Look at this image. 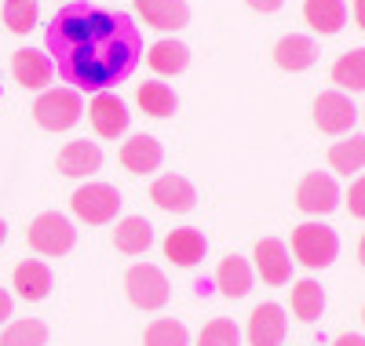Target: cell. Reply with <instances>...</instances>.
Masks as SVG:
<instances>
[{
    "mask_svg": "<svg viewBox=\"0 0 365 346\" xmlns=\"http://www.w3.org/2000/svg\"><path fill=\"white\" fill-rule=\"evenodd\" d=\"M51 66L73 91H110L132 77L143 55V33L128 11L103 0H66L44 29Z\"/></svg>",
    "mask_w": 365,
    "mask_h": 346,
    "instance_id": "6da1fadb",
    "label": "cell"
},
{
    "mask_svg": "<svg viewBox=\"0 0 365 346\" xmlns=\"http://www.w3.org/2000/svg\"><path fill=\"white\" fill-rule=\"evenodd\" d=\"M292 256L307 270H325L340 256V237L325 223H303L292 230Z\"/></svg>",
    "mask_w": 365,
    "mask_h": 346,
    "instance_id": "7a4b0ae2",
    "label": "cell"
},
{
    "mask_svg": "<svg viewBox=\"0 0 365 346\" xmlns=\"http://www.w3.org/2000/svg\"><path fill=\"white\" fill-rule=\"evenodd\" d=\"M120 204H125V201H120V190L110 186V182H84V186H77L73 197H70L73 215L81 219V223H88V226L113 223Z\"/></svg>",
    "mask_w": 365,
    "mask_h": 346,
    "instance_id": "3957f363",
    "label": "cell"
},
{
    "mask_svg": "<svg viewBox=\"0 0 365 346\" xmlns=\"http://www.w3.org/2000/svg\"><path fill=\"white\" fill-rule=\"evenodd\" d=\"M26 241H29L34 251H41V256L58 259V256H66V251L77 244V230H73V223L63 211H44V215H37L34 223H29Z\"/></svg>",
    "mask_w": 365,
    "mask_h": 346,
    "instance_id": "277c9868",
    "label": "cell"
},
{
    "mask_svg": "<svg viewBox=\"0 0 365 346\" xmlns=\"http://www.w3.org/2000/svg\"><path fill=\"white\" fill-rule=\"evenodd\" d=\"M81 113H84V103H81V91L73 88H51L34 103V117L44 132H70L81 120Z\"/></svg>",
    "mask_w": 365,
    "mask_h": 346,
    "instance_id": "5b68a950",
    "label": "cell"
},
{
    "mask_svg": "<svg viewBox=\"0 0 365 346\" xmlns=\"http://www.w3.org/2000/svg\"><path fill=\"white\" fill-rule=\"evenodd\" d=\"M125 292L132 299V306L139 310H161L172 295V285L161 266L154 263H135L128 273H125Z\"/></svg>",
    "mask_w": 365,
    "mask_h": 346,
    "instance_id": "8992f818",
    "label": "cell"
},
{
    "mask_svg": "<svg viewBox=\"0 0 365 346\" xmlns=\"http://www.w3.org/2000/svg\"><path fill=\"white\" fill-rule=\"evenodd\" d=\"M340 204V186L329 172H311L303 175L296 186V208L307 215H329L332 208Z\"/></svg>",
    "mask_w": 365,
    "mask_h": 346,
    "instance_id": "52a82bcc",
    "label": "cell"
},
{
    "mask_svg": "<svg viewBox=\"0 0 365 346\" xmlns=\"http://www.w3.org/2000/svg\"><path fill=\"white\" fill-rule=\"evenodd\" d=\"M88 117H91V128H96L103 139H120L132 124V113H128V103L117 95V91H99L88 106Z\"/></svg>",
    "mask_w": 365,
    "mask_h": 346,
    "instance_id": "ba28073f",
    "label": "cell"
},
{
    "mask_svg": "<svg viewBox=\"0 0 365 346\" xmlns=\"http://www.w3.org/2000/svg\"><path fill=\"white\" fill-rule=\"evenodd\" d=\"M150 201H154L161 211L187 215V211H194V204H197V190H194V182H190L187 175L168 172V175H161L154 186H150Z\"/></svg>",
    "mask_w": 365,
    "mask_h": 346,
    "instance_id": "9c48e42d",
    "label": "cell"
},
{
    "mask_svg": "<svg viewBox=\"0 0 365 346\" xmlns=\"http://www.w3.org/2000/svg\"><path fill=\"white\" fill-rule=\"evenodd\" d=\"M354 120H358V110L344 91H322V95L314 99V124L322 132L344 135V132L354 128Z\"/></svg>",
    "mask_w": 365,
    "mask_h": 346,
    "instance_id": "30bf717a",
    "label": "cell"
},
{
    "mask_svg": "<svg viewBox=\"0 0 365 346\" xmlns=\"http://www.w3.org/2000/svg\"><path fill=\"white\" fill-rule=\"evenodd\" d=\"M11 288L26 299V303H44L55 288V273L44 259H22L11 273Z\"/></svg>",
    "mask_w": 365,
    "mask_h": 346,
    "instance_id": "8fae6325",
    "label": "cell"
},
{
    "mask_svg": "<svg viewBox=\"0 0 365 346\" xmlns=\"http://www.w3.org/2000/svg\"><path fill=\"white\" fill-rule=\"evenodd\" d=\"M289 332V318L278 303H259L249 318V342L252 346H282Z\"/></svg>",
    "mask_w": 365,
    "mask_h": 346,
    "instance_id": "7c38bea8",
    "label": "cell"
},
{
    "mask_svg": "<svg viewBox=\"0 0 365 346\" xmlns=\"http://www.w3.org/2000/svg\"><path fill=\"white\" fill-rule=\"evenodd\" d=\"M256 259V270L267 285H289L292 281V259H289V248L278 241V237H263L252 251Z\"/></svg>",
    "mask_w": 365,
    "mask_h": 346,
    "instance_id": "4fadbf2b",
    "label": "cell"
},
{
    "mask_svg": "<svg viewBox=\"0 0 365 346\" xmlns=\"http://www.w3.org/2000/svg\"><path fill=\"white\" fill-rule=\"evenodd\" d=\"M135 11L146 26L161 29V33H175L190 22V4L187 0H135Z\"/></svg>",
    "mask_w": 365,
    "mask_h": 346,
    "instance_id": "5bb4252c",
    "label": "cell"
},
{
    "mask_svg": "<svg viewBox=\"0 0 365 346\" xmlns=\"http://www.w3.org/2000/svg\"><path fill=\"white\" fill-rule=\"evenodd\" d=\"M58 172L70 175V179H88L96 175L103 168V150L99 142H88V139H73L63 146V153H58Z\"/></svg>",
    "mask_w": 365,
    "mask_h": 346,
    "instance_id": "9a60e30c",
    "label": "cell"
},
{
    "mask_svg": "<svg viewBox=\"0 0 365 346\" xmlns=\"http://www.w3.org/2000/svg\"><path fill=\"white\" fill-rule=\"evenodd\" d=\"M11 73H15V80H19L22 88L37 91V88L51 84L55 66H51V55H44V51H37V48H19V51L11 55Z\"/></svg>",
    "mask_w": 365,
    "mask_h": 346,
    "instance_id": "2e32d148",
    "label": "cell"
},
{
    "mask_svg": "<svg viewBox=\"0 0 365 346\" xmlns=\"http://www.w3.org/2000/svg\"><path fill=\"white\" fill-rule=\"evenodd\" d=\"M165 259H172L175 266H197L208 256V241L197 226H179L165 237Z\"/></svg>",
    "mask_w": 365,
    "mask_h": 346,
    "instance_id": "e0dca14e",
    "label": "cell"
},
{
    "mask_svg": "<svg viewBox=\"0 0 365 346\" xmlns=\"http://www.w3.org/2000/svg\"><path fill=\"white\" fill-rule=\"evenodd\" d=\"M161 161H165L161 142H158L154 135H146V132L132 135L125 146H120V164H125L132 175H150V172H158Z\"/></svg>",
    "mask_w": 365,
    "mask_h": 346,
    "instance_id": "ac0fdd59",
    "label": "cell"
},
{
    "mask_svg": "<svg viewBox=\"0 0 365 346\" xmlns=\"http://www.w3.org/2000/svg\"><path fill=\"white\" fill-rule=\"evenodd\" d=\"M314 58H318V48H314L311 37H303V33H289V37L278 41V48H274V62H278L282 70H289V73L311 70Z\"/></svg>",
    "mask_w": 365,
    "mask_h": 346,
    "instance_id": "d6986e66",
    "label": "cell"
},
{
    "mask_svg": "<svg viewBox=\"0 0 365 346\" xmlns=\"http://www.w3.org/2000/svg\"><path fill=\"white\" fill-rule=\"evenodd\" d=\"M113 244H117V251H125V256H143V251H150V244H154V226H150V219L146 215L120 219L117 230H113Z\"/></svg>",
    "mask_w": 365,
    "mask_h": 346,
    "instance_id": "ffe728a7",
    "label": "cell"
},
{
    "mask_svg": "<svg viewBox=\"0 0 365 346\" xmlns=\"http://www.w3.org/2000/svg\"><path fill=\"white\" fill-rule=\"evenodd\" d=\"M216 288L227 299H245L252 292V266L245 256H227L216 270Z\"/></svg>",
    "mask_w": 365,
    "mask_h": 346,
    "instance_id": "44dd1931",
    "label": "cell"
},
{
    "mask_svg": "<svg viewBox=\"0 0 365 346\" xmlns=\"http://www.w3.org/2000/svg\"><path fill=\"white\" fill-rule=\"evenodd\" d=\"M303 19L318 33H340L347 22V4L344 0H303Z\"/></svg>",
    "mask_w": 365,
    "mask_h": 346,
    "instance_id": "7402d4cb",
    "label": "cell"
},
{
    "mask_svg": "<svg viewBox=\"0 0 365 346\" xmlns=\"http://www.w3.org/2000/svg\"><path fill=\"white\" fill-rule=\"evenodd\" d=\"M146 62H150V70H154V73L175 77V73H182L190 66V48L179 44V41H158L154 48H150Z\"/></svg>",
    "mask_w": 365,
    "mask_h": 346,
    "instance_id": "603a6c76",
    "label": "cell"
},
{
    "mask_svg": "<svg viewBox=\"0 0 365 346\" xmlns=\"http://www.w3.org/2000/svg\"><path fill=\"white\" fill-rule=\"evenodd\" d=\"M135 103H139V110L150 113V117H172L175 106H179L175 91H172L165 80H146V84H139Z\"/></svg>",
    "mask_w": 365,
    "mask_h": 346,
    "instance_id": "cb8c5ba5",
    "label": "cell"
},
{
    "mask_svg": "<svg viewBox=\"0 0 365 346\" xmlns=\"http://www.w3.org/2000/svg\"><path fill=\"white\" fill-rule=\"evenodd\" d=\"M329 164H332V172H340V175L361 172L365 168V135H347L340 142H332Z\"/></svg>",
    "mask_w": 365,
    "mask_h": 346,
    "instance_id": "d4e9b609",
    "label": "cell"
},
{
    "mask_svg": "<svg viewBox=\"0 0 365 346\" xmlns=\"http://www.w3.org/2000/svg\"><path fill=\"white\" fill-rule=\"evenodd\" d=\"M322 310H325V292L314 277L307 281H296L292 285V313L299 321H318L322 318Z\"/></svg>",
    "mask_w": 365,
    "mask_h": 346,
    "instance_id": "484cf974",
    "label": "cell"
},
{
    "mask_svg": "<svg viewBox=\"0 0 365 346\" xmlns=\"http://www.w3.org/2000/svg\"><path fill=\"white\" fill-rule=\"evenodd\" d=\"M0 346H48V325L37 321V318L11 321L0 332Z\"/></svg>",
    "mask_w": 365,
    "mask_h": 346,
    "instance_id": "4316f807",
    "label": "cell"
},
{
    "mask_svg": "<svg viewBox=\"0 0 365 346\" xmlns=\"http://www.w3.org/2000/svg\"><path fill=\"white\" fill-rule=\"evenodd\" d=\"M332 80H336L344 91H365V48H354V51L340 55L336 66H332Z\"/></svg>",
    "mask_w": 365,
    "mask_h": 346,
    "instance_id": "83f0119b",
    "label": "cell"
},
{
    "mask_svg": "<svg viewBox=\"0 0 365 346\" xmlns=\"http://www.w3.org/2000/svg\"><path fill=\"white\" fill-rule=\"evenodd\" d=\"M146 346H190V332L182 321L175 318H158L146 325V335H143Z\"/></svg>",
    "mask_w": 365,
    "mask_h": 346,
    "instance_id": "f1b7e54d",
    "label": "cell"
},
{
    "mask_svg": "<svg viewBox=\"0 0 365 346\" xmlns=\"http://www.w3.org/2000/svg\"><path fill=\"white\" fill-rule=\"evenodd\" d=\"M41 11H37V0H4V22L11 33H29V29L37 26Z\"/></svg>",
    "mask_w": 365,
    "mask_h": 346,
    "instance_id": "f546056e",
    "label": "cell"
},
{
    "mask_svg": "<svg viewBox=\"0 0 365 346\" xmlns=\"http://www.w3.org/2000/svg\"><path fill=\"white\" fill-rule=\"evenodd\" d=\"M197 346H241V328L230 318H216L201 328Z\"/></svg>",
    "mask_w": 365,
    "mask_h": 346,
    "instance_id": "4dcf8cb0",
    "label": "cell"
},
{
    "mask_svg": "<svg viewBox=\"0 0 365 346\" xmlns=\"http://www.w3.org/2000/svg\"><path fill=\"white\" fill-rule=\"evenodd\" d=\"M347 208H351V215L365 219V175L351 182V194H347Z\"/></svg>",
    "mask_w": 365,
    "mask_h": 346,
    "instance_id": "1f68e13d",
    "label": "cell"
},
{
    "mask_svg": "<svg viewBox=\"0 0 365 346\" xmlns=\"http://www.w3.org/2000/svg\"><path fill=\"white\" fill-rule=\"evenodd\" d=\"M11 313H15V299H11L8 288H0V325H8Z\"/></svg>",
    "mask_w": 365,
    "mask_h": 346,
    "instance_id": "d6a6232c",
    "label": "cell"
},
{
    "mask_svg": "<svg viewBox=\"0 0 365 346\" xmlns=\"http://www.w3.org/2000/svg\"><path fill=\"white\" fill-rule=\"evenodd\" d=\"M245 4L252 8V11H263V15H270V11H278L285 0H245Z\"/></svg>",
    "mask_w": 365,
    "mask_h": 346,
    "instance_id": "836d02e7",
    "label": "cell"
},
{
    "mask_svg": "<svg viewBox=\"0 0 365 346\" xmlns=\"http://www.w3.org/2000/svg\"><path fill=\"white\" fill-rule=\"evenodd\" d=\"M332 346H365V339L351 332V335H340V339H336V342H332Z\"/></svg>",
    "mask_w": 365,
    "mask_h": 346,
    "instance_id": "e575fe53",
    "label": "cell"
},
{
    "mask_svg": "<svg viewBox=\"0 0 365 346\" xmlns=\"http://www.w3.org/2000/svg\"><path fill=\"white\" fill-rule=\"evenodd\" d=\"M354 19H358V26L365 29V0H354Z\"/></svg>",
    "mask_w": 365,
    "mask_h": 346,
    "instance_id": "d590c367",
    "label": "cell"
},
{
    "mask_svg": "<svg viewBox=\"0 0 365 346\" xmlns=\"http://www.w3.org/2000/svg\"><path fill=\"white\" fill-rule=\"evenodd\" d=\"M358 259H361V266H365V234H361V241H358Z\"/></svg>",
    "mask_w": 365,
    "mask_h": 346,
    "instance_id": "8d00e7d4",
    "label": "cell"
},
{
    "mask_svg": "<svg viewBox=\"0 0 365 346\" xmlns=\"http://www.w3.org/2000/svg\"><path fill=\"white\" fill-rule=\"evenodd\" d=\"M4 241H8V223L0 219V244H4Z\"/></svg>",
    "mask_w": 365,
    "mask_h": 346,
    "instance_id": "74e56055",
    "label": "cell"
},
{
    "mask_svg": "<svg viewBox=\"0 0 365 346\" xmlns=\"http://www.w3.org/2000/svg\"><path fill=\"white\" fill-rule=\"evenodd\" d=\"M361 321H365V310H361Z\"/></svg>",
    "mask_w": 365,
    "mask_h": 346,
    "instance_id": "f35d334b",
    "label": "cell"
},
{
    "mask_svg": "<svg viewBox=\"0 0 365 346\" xmlns=\"http://www.w3.org/2000/svg\"><path fill=\"white\" fill-rule=\"evenodd\" d=\"M361 117H365V113H361Z\"/></svg>",
    "mask_w": 365,
    "mask_h": 346,
    "instance_id": "ab89813d",
    "label": "cell"
}]
</instances>
